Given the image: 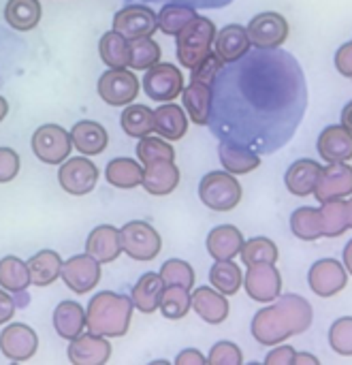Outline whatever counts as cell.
<instances>
[{"label": "cell", "instance_id": "1", "mask_svg": "<svg viewBox=\"0 0 352 365\" xmlns=\"http://www.w3.org/2000/svg\"><path fill=\"white\" fill-rule=\"evenodd\" d=\"M220 133L257 154H271L291 141L308 107V83L299 62L276 49L244 56L220 71Z\"/></svg>", "mask_w": 352, "mask_h": 365}, {"label": "cell", "instance_id": "2", "mask_svg": "<svg viewBox=\"0 0 352 365\" xmlns=\"http://www.w3.org/2000/svg\"><path fill=\"white\" fill-rule=\"evenodd\" d=\"M312 325V306L299 295L276 297V304L263 308L252 319V336L263 346L282 344L291 336L304 334Z\"/></svg>", "mask_w": 352, "mask_h": 365}, {"label": "cell", "instance_id": "3", "mask_svg": "<svg viewBox=\"0 0 352 365\" xmlns=\"http://www.w3.org/2000/svg\"><path fill=\"white\" fill-rule=\"evenodd\" d=\"M133 319V302L126 295H118L111 291L96 293L86 310V327L92 334L105 338H122L126 336Z\"/></svg>", "mask_w": 352, "mask_h": 365}, {"label": "cell", "instance_id": "4", "mask_svg": "<svg viewBox=\"0 0 352 365\" xmlns=\"http://www.w3.org/2000/svg\"><path fill=\"white\" fill-rule=\"evenodd\" d=\"M177 60L186 68H195L212 51L216 26L207 17L195 15L177 34Z\"/></svg>", "mask_w": 352, "mask_h": 365}, {"label": "cell", "instance_id": "5", "mask_svg": "<svg viewBox=\"0 0 352 365\" xmlns=\"http://www.w3.org/2000/svg\"><path fill=\"white\" fill-rule=\"evenodd\" d=\"M199 197L214 212H231L242 201V186L229 171H212L199 184Z\"/></svg>", "mask_w": 352, "mask_h": 365}, {"label": "cell", "instance_id": "6", "mask_svg": "<svg viewBox=\"0 0 352 365\" xmlns=\"http://www.w3.org/2000/svg\"><path fill=\"white\" fill-rule=\"evenodd\" d=\"M120 240H122V252H126L130 259L147 263L154 261L162 248V240L158 231L143 222V220H133L120 229Z\"/></svg>", "mask_w": 352, "mask_h": 365}, {"label": "cell", "instance_id": "7", "mask_svg": "<svg viewBox=\"0 0 352 365\" xmlns=\"http://www.w3.org/2000/svg\"><path fill=\"white\" fill-rule=\"evenodd\" d=\"M71 133L58 124H43L32 135V152L45 165H60L71 156Z\"/></svg>", "mask_w": 352, "mask_h": 365}, {"label": "cell", "instance_id": "8", "mask_svg": "<svg viewBox=\"0 0 352 365\" xmlns=\"http://www.w3.org/2000/svg\"><path fill=\"white\" fill-rule=\"evenodd\" d=\"M143 90L152 101H173L184 90V75L171 62H156L147 68L143 77Z\"/></svg>", "mask_w": 352, "mask_h": 365}, {"label": "cell", "instance_id": "9", "mask_svg": "<svg viewBox=\"0 0 352 365\" xmlns=\"http://www.w3.org/2000/svg\"><path fill=\"white\" fill-rule=\"evenodd\" d=\"M139 79L128 68H109L98 79V96L111 107H124L139 94Z\"/></svg>", "mask_w": 352, "mask_h": 365}, {"label": "cell", "instance_id": "10", "mask_svg": "<svg viewBox=\"0 0 352 365\" xmlns=\"http://www.w3.org/2000/svg\"><path fill=\"white\" fill-rule=\"evenodd\" d=\"M58 180L64 192L73 197H83L94 190L98 182V169L92 160L83 156H75V158L68 156L64 163H60Z\"/></svg>", "mask_w": 352, "mask_h": 365}, {"label": "cell", "instance_id": "11", "mask_svg": "<svg viewBox=\"0 0 352 365\" xmlns=\"http://www.w3.org/2000/svg\"><path fill=\"white\" fill-rule=\"evenodd\" d=\"M246 32L254 47L276 49L289 38V21H286V17H282L276 11L259 13L257 17L250 19Z\"/></svg>", "mask_w": 352, "mask_h": 365}, {"label": "cell", "instance_id": "12", "mask_svg": "<svg viewBox=\"0 0 352 365\" xmlns=\"http://www.w3.org/2000/svg\"><path fill=\"white\" fill-rule=\"evenodd\" d=\"M113 30L133 41L139 36H152L158 30V15L143 4L124 6L113 15Z\"/></svg>", "mask_w": 352, "mask_h": 365}, {"label": "cell", "instance_id": "13", "mask_svg": "<svg viewBox=\"0 0 352 365\" xmlns=\"http://www.w3.org/2000/svg\"><path fill=\"white\" fill-rule=\"evenodd\" d=\"M64 284L77 293V295H86L90 293L98 280H100V263L96 259H92L88 252L86 255H77L73 259H68L66 263H62V272H60Z\"/></svg>", "mask_w": 352, "mask_h": 365}, {"label": "cell", "instance_id": "14", "mask_svg": "<svg viewBox=\"0 0 352 365\" xmlns=\"http://www.w3.org/2000/svg\"><path fill=\"white\" fill-rule=\"evenodd\" d=\"M246 291L254 302L269 304L282 293V276L274 263H257L248 265V274L244 278Z\"/></svg>", "mask_w": 352, "mask_h": 365}, {"label": "cell", "instance_id": "15", "mask_svg": "<svg viewBox=\"0 0 352 365\" xmlns=\"http://www.w3.org/2000/svg\"><path fill=\"white\" fill-rule=\"evenodd\" d=\"M308 282H310V289L319 297H333V295H338L340 291L346 289L348 272L336 259H323V261H319V263H314L310 267Z\"/></svg>", "mask_w": 352, "mask_h": 365}, {"label": "cell", "instance_id": "16", "mask_svg": "<svg viewBox=\"0 0 352 365\" xmlns=\"http://www.w3.org/2000/svg\"><path fill=\"white\" fill-rule=\"evenodd\" d=\"M38 349V338L32 327L24 323L6 325L0 334V353L9 361H28Z\"/></svg>", "mask_w": 352, "mask_h": 365}, {"label": "cell", "instance_id": "17", "mask_svg": "<svg viewBox=\"0 0 352 365\" xmlns=\"http://www.w3.org/2000/svg\"><path fill=\"white\" fill-rule=\"evenodd\" d=\"M316 199L321 203L336 201L352 195V167L348 163H329L321 171V178L316 182Z\"/></svg>", "mask_w": 352, "mask_h": 365}, {"label": "cell", "instance_id": "18", "mask_svg": "<svg viewBox=\"0 0 352 365\" xmlns=\"http://www.w3.org/2000/svg\"><path fill=\"white\" fill-rule=\"evenodd\" d=\"M68 361L73 365H103L111 357V344L98 334H79L68 344Z\"/></svg>", "mask_w": 352, "mask_h": 365}, {"label": "cell", "instance_id": "19", "mask_svg": "<svg viewBox=\"0 0 352 365\" xmlns=\"http://www.w3.org/2000/svg\"><path fill=\"white\" fill-rule=\"evenodd\" d=\"M86 252L103 265L113 263L122 255L120 229H115L111 225H100V227L92 229V233L86 240Z\"/></svg>", "mask_w": 352, "mask_h": 365}, {"label": "cell", "instance_id": "20", "mask_svg": "<svg viewBox=\"0 0 352 365\" xmlns=\"http://www.w3.org/2000/svg\"><path fill=\"white\" fill-rule=\"evenodd\" d=\"M177 184H180V169L175 167L173 160H158V163L145 165L141 186L145 188L147 195H154V197L171 195L177 188Z\"/></svg>", "mask_w": 352, "mask_h": 365}, {"label": "cell", "instance_id": "21", "mask_svg": "<svg viewBox=\"0 0 352 365\" xmlns=\"http://www.w3.org/2000/svg\"><path fill=\"white\" fill-rule=\"evenodd\" d=\"M319 154L327 163L352 160V133L346 126H327L319 137Z\"/></svg>", "mask_w": 352, "mask_h": 365}, {"label": "cell", "instance_id": "22", "mask_svg": "<svg viewBox=\"0 0 352 365\" xmlns=\"http://www.w3.org/2000/svg\"><path fill=\"white\" fill-rule=\"evenodd\" d=\"M214 45H216V53L222 62H237L239 58H244L250 51L252 43H250L244 26L231 24V26H224L222 30H216Z\"/></svg>", "mask_w": 352, "mask_h": 365}, {"label": "cell", "instance_id": "23", "mask_svg": "<svg viewBox=\"0 0 352 365\" xmlns=\"http://www.w3.org/2000/svg\"><path fill=\"white\" fill-rule=\"evenodd\" d=\"M190 297H192V308H195V312H197L205 323H209V325H220V323L227 321L229 310H231L227 295L218 293L216 289L201 287V289H197Z\"/></svg>", "mask_w": 352, "mask_h": 365}, {"label": "cell", "instance_id": "24", "mask_svg": "<svg viewBox=\"0 0 352 365\" xmlns=\"http://www.w3.org/2000/svg\"><path fill=\"white\" fill-rule=\"evenodd\" d=\"M321 171L323 167L316 163V160H310V158H301V160H295L286 175H284V182H286V188L291 195L295 197H308L314 192L316 188V182L321 178Z\"/></svg>", "mask_w": 352, "mask_h": 365}, {"label": "cell", "instance_id": "25", "mask_svg": "<svg viewBox=\"0 0 352 365\" xmlns=\"http://www.w3.org/2000/svg\"><path fill=\"white\" fill-rule=\"evenodd\" d=\"M182 101H184V107L188 111V118L195 124L205 126L209 122L212 101H214L212 86H207L203 81H190V86L182 90Z\"/></svg>", "mask_w": 352, "mask_h": 365}, {"label": "cell", "instance_id": "26", "mask_svg": "<svg viewBox=\"0 0 352 365\" xmlns=\"http://www.w3.org/2000/svg\"><path fill=\"white\" fill-rule=\"evenodd\" d=\"M218 156L222 167L233 173V175H244L250 173L254 169H259L261 158L254 150H250L248 145L235 143V141H224L218 145Z\"/></svg>", "mask_w": 352, "mask_h": 365}, {"label": "cell", "instance_id": "27", "mask_svg": "<svg viewBox=\"0 0 352 365\" xmlns=\"http://www.w3.org/2000/svg\"><path fill=\"white\" fill-rule=\"evenodd\" d=\"M242 246H244V235L233 225L216 227L207 235V252L216 261L235 259L242 252Z\"/></svg>", "mask_w": 352, "mask_h": 365}, {"label": "cell", "instance_id": "28", "mask_svg": "<svg viewBox=\"0 0 352 365\" xmlns=\"http://www.w3.org/2000/svg\"><path fill=\"white\" fill-rule=\"evenodd\" d=\"M71 139H73V148H77L86 156H96V154L105 152V148L109 143L107 130L98 122H92V120L77 122L71 128Z\"/></svg>", "mask_w": 352, "mask_h": 365}, {"label": "cell", "instance_id": "29", "mask_svg": "<svg viewBox=\"0 0 352 365\" xmlns=\"http://www.w3.org/2000/svg\"><path fill=\"white\" fill-rule=\"evenodd\" d=\"M162 291H165V282L160 274H154V272L143 274L133 287V295H130L133 308H137L143 314H154L158 310Z\"/></svg>", "mask_w": 352, "mask_h": 365}, {"label": "cell", "instance_id": "30", "mask_svg": "<svg viewBox=\"0 0 352 365\" xmlns=\"http://www.w3.org/2000/svg\"><path fill=\"white\" fill-rule=\"evenodd\" d=\"M154 130L169 141H180L186 130H188V118L186 111L175 105V103H167L162 107H158L154 111Z\"/></svg>", "mask_w": 352, "mask_h": 365}, {"label": "cell", "instance_id": "31", "mask_svg": "<svg viewBox=\"0 0 352 365\" xmlns=\"http://www.w3.org/2000/svg\"><path fill=\"white\" fill-rule=\"evenodd\" d=\"M28 274H30V284L34 287H49L60 278L62 272V259L53 250H41L30 261H26Z\"/></svg>", "mask_w": 352, "mask_h": 365}, {"label": "cell", "instance_id": "32", "mask_svg": "<svg viewBox=\"0 0 352 365\" xmlns=\"http://www.w3.org/2000/svg\"><path fill=\"white\" fill-rule=\"evenodd\" d=\"M53 327L60 338L73 340L86 329V310L77 302H62L53 310Z\"/></svg>", "mask_w": 352, "mask_h": 365}, {"label": "cell", "instance_id": "33", "mask_svg": "<svg viewBox=\"0 0 352 365\" xmlns=\"http://www.w3.org/2000/svg\"><path fill=\"white\" fill-rule=\"evenodd\" d=\"M41 2L38 0H9L4 6V19L11 28L28 32L41 21Z\"/></svg>", "mask_w": 352, "mask_h": 365}, {"label": "cell", "instance_id": "34", "mask_svg": "<svg viewBox=\"0 0 352 365\" xmlns=\"http://www.w3.org/2000/svg\"><path fill=\"white\" fill-rule=\"evenodd\" d=\"M105 178L111 186L130 190V188L141 186L143 167L133 158H113V160H109V165L105 169Z\"/></svg>", "mask_w": 352, "mask_h": 365}, {"label": "cell", "instance_id": "35", "mask_svg": "<svg viewBox=\"0 0 352 365\" xmlns=\"http://www.w3.org/2000/svg\"><path fill=\"white\" fill-rule=\"evenodd\" d=\"M98 51L109 68H126L130 62V41L115 30H109L100 36Z\"/></svg>", "mask_w": 352, "mask_h": 365}, {"label": "cell", "instance_id": "36", "mask_svg": "<svg viewBox=\"0 0 352 365\" xmlns=\"http://www.w3.org/2000/svg\"><path fill=\"white\" fill-rule=\"evenodd\" d=\"M209 282L218 293L231 297L242 289L244 274H242L239 265L233 263V259H224V261H216L214 267L209 269Z\"/></svg>", "mask_w": 352, "mask_h": 365}, {"label": "cell", "instance_id": "37", "mask_svg": "<svg viewBox=\"0 0 352 365\" xmlns=\"http://www.w3.org/2000/svg\"><path fill=\"white\" fill-rule=\"evenodd\" d=\"M122 128L128 137H145L154 130V111L147 105H133L128 103L122 111Z\"/></svg>", "mask_w": 352, "mask_h": 365}, {"label": "cell", "instance_id": "38", "mask_svg": "<svg viewBox=\"0 0 352 365\" xmlns=\"http://www.w3.org/2000/svg\"><path fill=\"white\" fill-rule=\"evenodd\" d=\"M158 308H160L162 317L169 319V321H180V319H184V317L188 314V310L192 308L190 291L184 289V287H177V284L165 287Z\"/></svg>", "mask_w": 352, "mask_h": 365}, {"label": "cell", "instance_id": "39", "mask_svg": "<svg viewBox=\"0 0 352 365\" xmlns=\"http://www.w3.org/2000/svg\"><path fill=\"white\" fill-rule=\"evenodd\" d=\"M30 284L28 265L17 257H4L0 261V287L11 293H24Z\"/></svg>", "mask_w": 352, "mask_h": 365}, {"label": "cell", "instance_id": "40", "mask_svg": "<svg viewBox=\"0 0 352 365\" xmlns=\"http://www.w3.org/2000/svg\"><path fill=\"white\" fill-rule=\"evenodd\" d=\"M291 229L293 233L304 242H314L323 235V218L321 210L314 207H299L291 216Z\"/></svg>", "mask_w": 352, "mask_h": 365}, {"label": "cell", "instance_id": "41", "mask_svg": "<svg viewBox=\"0 0 352 365\" xmlns=\"http://www.w3.org/2000/svg\"><path fill=\"white\" fill-rule=\"evenodd\" d=\"M321 218H323V235L325 237H340L342 233L348 231L346 201H342V199L325 201L321 207Z\"/></svg>", "mask_w": 352, "mask_h": 365}, {"label": "cell", "instance_id": "42", "mask_svg": "<svg viewBox=\"0 0 352 365\" xmlns=\"http://www.w3.org/2000/svg\"><path fill=\"white\" fill-rule=\"evenodd\" d=\"M160 45L152 36H139L130 41V62L128 66L135 71H147L152 64L160 62Z\"/></svg>", "mask_w": 352, "mask_h": 365}, {"label": "cell", "instance_id": "43", "mask_svg": "<svg viewBox=\"0 0 352 365\" xmlns=\"http://www.w3.org/2000/svg\"><path fill=\"white\" fill-rule=\"evenodd\" d=\"M137 158L145 165H152V163H158V160H173L175 158V150L171 143H167L165 139L160 137H139V143H137Z\"/></svg>", "mask_w": 352, "mask_h": 365}, {"label": "cell", "instance_id": "44", "mask_svg": "<svg viewBox=\"0 0 352 365\" xmlns=\"http://www.w3.org/2000/svg\"><path fill=\"white\" fill-rule=\"evenodd\" d=\"M242 261L246 265L257 263H276L278 261V246L269 237H252L242 246Z\"/></svg>", "mask_w": 352, "mask_h": 365}, {"label": "cell", "instance_id": "45", "mask_svg": "<svg viewBox=\"0 0 352 365\" xmlns=\"http://www.w3.org/2000/svg\"><path fill=\"white\" fill-rule=\"evenodd\" d=\"M195 15H197L195 6H188V4H167L158 13V30H162L165 34H177Z\"/></svg>", "mask_w": 352, "mask_h": 365}, {"label": "cell", "instance_id": "46", "mask_svg": "<svg viewBox=\"0 0 352 365\" xmlns=\"http://www.w3.org/2000/svg\"><path fill=\"white\" fill-rule=\"evenodd\" d=\"M160 278H162L165 287L177 284L188 291L195 287V269L182 259H169L160 269Z\"/></svg>", "mask_w": 352, "mask_h": 365}, {"label": "cell", "instance_id": "47", "mask_svg": "<svg viewBox=\"0 0 352 365\" xmlns=\"http://www.w3.org/2000/svg\"><path fill=\"white\" fill-rule=\"evenodd\" d=\"M329 342H331V349H333L338 355L351 357L352 355V317L338 319V321L331 325Z\"/></svg>", "mask_w": 352, "mask_h": 365}, {"label": "cell", "instance_id": "48", "mask_svg": "<svg viewBox=\"0 0 352 365\" xmlns=\"http://www.w3.org/2000/svg\"><path fill=\"white\" fill-rule=\"evenodd\" d=\"M222 68H224V62L218 58L216 51H209V53L205 56L203 62H199L195 68H190V71H192L190 79H192V81H203V83L212 86V83L218 79V75H220Z\"/></svg>", "mask_w": 352, "mask_h": 365}, {"label": "cell", "instance_id": "49", "mask_svg": "<svg viewBox=\"0 0 352 365\" xmlns=\"http://www.w3.org/2000/svg\"><path fill=\"white\" fill-rule=\"evenodd\" d=\"M209 365H242L244 364V355L239 351L237 344L233 342H216L209 351L207 357Z\"/></svg>", "mask_w": 352, "mask_h": 365}, {"label": "cell", "instance_id": "50", "mask_svg": "<svg viewBox=\"0 0 352 365\" xmlns=\"http://www.w3.org/2000/svg\"><path fill=\"white\" fill-rule=\"evenodd\" d=\"M19 173V156L11 148H0V184L15 180Z\"/></svg>", "mask_w": 352, "mask_h": 365}, {"label": "cell", "instance_id": "51", "mask_svg": "<svg viewBox=\"0 0 352 365\" xmlns=\"http://www.w3.org/2000/svg\"><path fill=\"white\" fill-rule=\"evenodd\" d=\"M336 66L344 77H352V41L344 43L336 53Z\"/></svg>", "mask_w": 352, "mask_h": 365}, {"label": "cell", "instance_id": "52", "mask_svg": "<svg viewBox=\"0 0 352 365\" xmlns=\"http://www.w3.org/2000/svg\"><path fill=\"white\" fill-rule=\"evenodd\" d=\"M293 361H295V349H293V346L274 349V351L265 357V364L267 365H293Z\"/></svg>", "mask_w": 352, "mask_h": 365}, {"label": "cell", "instance_id": "53", "mask_svg": "<svg viewBox=\"0 0 352 365\" xmlns=\"http://www.w3.org/2000/svg\"><path fill=\"white\" fill-rule=\"evenodd\" d=\"M13 314H15V299L6 291L0 289V325L9 323Z\"/></svg>", "mask_w": 352, "mask_h": 365}, {"label": "cell", "instance_id": "54", "mask_svg": "<svg viewBox=\"0 0 352 365\" xmlns=\"http://www.w3.org/2000/svg\"><path fill=\"white\" fill-rule=\"evenodd\" d=\"M175 364L177 365H203L207 364V359L199 353V351H195V349H188V351H184V353H180L177 357H175Z\"/></svg>", "mask_w": 352, "mask_h": 365}, {"label": "cell", "instance_id": "55", "mask_svg": "<svg viewBox=\"0 0 352 365\" xmlns=\"http://www.w3.org/2000/svg\"><path fill=\"white\" fill-rule=\"evenodd\" d=\"M301 364L319 365V359H316V357H312V355H304V353H295V361H293V365H301Z\"/></svg>", "mask_w": 352, "mask_h": 365}, {"label": "cell", "instance_id": "56", "mask_svg": "<svg viewBox=\"0 0 352 365\" xmlns=\"http://www.w3.org/2000/svg\"><path fill=\"white\" fill-rule=\"evenodd\" d=\"M342 126H346L352 133V101L344 107V111H342Z\"/></svg>", "mask_w": 352, "mask_h": 365}, {"label": "cell", "instance_id": "57", "mask_svg": "<svg viewBox=\"0 0 352 365\" xmlns=\"http://www.w3.org/2000/svg\"><path fill=\"white\" fill-rule=\"evenodd\" d=\"M344 267H346V272L352 276V240L346 244V248H344Z\"/></svg>", "mask_w": 352, "mask_h": 365}, {"label": "cell", "instance_id": "58", "mask_svg": "<svg viewBox=\"0 0 352 365\" xmlns=\"http://www.w3.org/2000/svg\"><path fill=\"white\" fill-rule=\"evenodd\" d=\"M6 113H9V103H6L4 96H0V122L6 118Z\"/></svg>", "mask_w": 352, "mask_h": 365}, {"label": "cell", "instance_id": "59", "mask_svg": "<svg viewBox=\"0 0 352 365\" xmlns=\"http://www.w3.org/2000/svg\"><path fill=\"white\" fill-rule=\"evenodd\" d=\"M346 212H348V229H352V195L351 199L346 201Z\"/></svg>", "mask_w": 352, "mask_h": 365}]
</instances>
